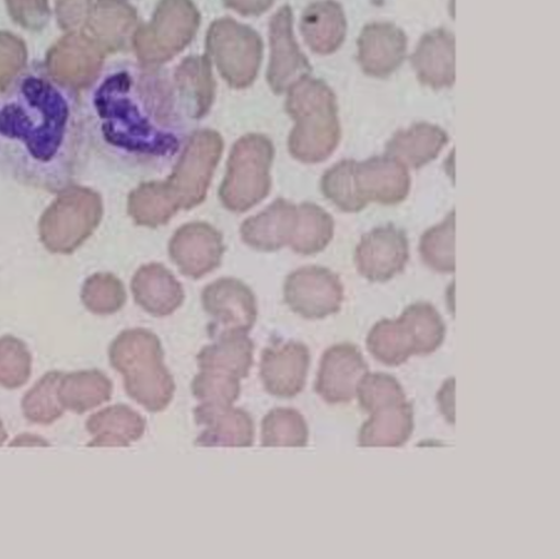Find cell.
Returning <instances> with one entry per match:
<instances>
[{
  "mask_svg": "<svg viewBox=\"0 0 560 559\" xmlns=\"http://www.w3.org/2000/svg\"><path fill=\"white\" fill-rule=\"evenodd\" d=\"M301 30L310 48L330 54L346 39L348 23L345 9L336 0H320L305 8Z\"/></svg>",
  "mask_w": 560,
  "mask_h": 559,
  "instance_id": "23",
  "label": "cell"
},
{
  "mask_svg": "<svg viewBox=\"0 0 560 559\" xmlns=\"http://www.w3.org/2000/svg\"><path fill=\"white\" fill-rule=\"evenodd\" d=\"M357 161L345 160L323 176L322 189L325 197L336 203L341 211L355 213L363 211L368 203L361 198L355 179Z\"/></svg>",
  "mask_w": 560,
  "mask_h": 559,
  "instance_id": "33",
  "label": "cell"
},
{
  "mask_svg": "<svg viewBox=\"0 0 560 559\" xmlns=\"http://www.w3.org/2000/svg\"><path fill=\"white\" fill-rule=\"evenodd\" d=\"M148 422L125 404L112 405L92 415L85 428L93 440L90 447H129L144 435Z\"/></svg>",
  "mask_w": 560,
  "mask_h": 559,
  "instance_id": "19",
  "label": "cell"
},
{
  "mask_svg": "<svg viewBox=\"0 0 560 559\" xmlns=\"http://www.w3.org/2000/svg\"><path fill=\"white\" fill-rule=\"evenodd\" d=\"M357 396L360 408L368 414L408 400L399 381L386 373H365L358 384Z\"/></svg>",
  "mask_w": 560,
  "mask_h": 559,
  "instance_id": "36",
  "label": "cell"
},
{
  "mask_svg": "<svg viewBox=\"0 0 560 559\" xmlns=\"http://www.w3.org/2000/svg\"><path fill=\"white\" fill-rule=\"evenodd\" d=\"M196 359L201 371L247 379L255 363V342L247 337V333L223 331L219 340L205 347Z\"/></svg>",
  "mask_w": 560,
  "mask_h": 559,
  "instance_id": "24",
  "label": "cell"
},
{
  "mask_svg": "<svg viewBox=\"0 0 560 559\" xmlns=\"http://www.w3.org/2000/svg\"><path fill=\"white\" fill-rule=\"evenodd\" d=\"M104 51L101 45L86 35L69 34L49 51V75L71 89L88 86L101 71Z\"/></svg>",
  "mask_w": 560,
  "mask_h": 559,
  "instance_id": "12",
  "label": "cell"
},
{
  "mask_svg": "<svg viewBox=\"0 0 560 559\" xmlns=\"http://www.w3.org/2000/svg\"><path fill=\"white\" fill-rule=\"evenodd\" d=\"M7 439L8 432L5 430L2 419H0V446H3L5 444Z\"/></svg>",
  "mask_w": 560,
  "mask_h": 559,
  "instance_id": "44",
  "label": "cell"
},
{
  "mask_svg": "<svg viewBox=\"0 0 560 559\" xmlns=\"http://www.w3.org/2000/svg\"><path fill=\"white\" fill-rule=\"evenodd\" d=\"M421 84L435 90L451 88L456 81V39L445 28L423 35L411 57Z\"/></svg>",
  "mask_w": 560,
  "mask_h": 559,
  "instance_id": "17",
  "label": "cell"
},
{
  "mask_svg": "<svg viewBox=\"0 0 560 559\" xmlns=\"http://www.w3.org/2000/svg\"><path fill=\"white\" fill-rule=\"evenodd\" d=\"M284 300L305 319H324L337 314L345 301L340 278L327 268L306 267L287 278Z\"/></svg>",
  "mask_w": 560,
  "mask_h": 559,
  "instance_id": "8",
  "label": "cell"
},
{
  "mask_svg": "<svg viewBox=\"0 0 560 559\" xmlns=\"http://www.w3.org/2000/svg\"><path fill=\"white\" fill-rule=\"evenodd\" d=\"M261 446L305 447L310 427L303 415L293 408H275L261 420Z\"/></svg>",
  "mask_w": 560,
  "mask_h": 559,
  "instance_id": "28",
  "label": "cell"
},
{
  "mask_svg": "<svg viewBox=\"0 0 560 559\" xmlns=\"http://www.w3.org/2000/svg\"><path fill=\"white\" fill-rule=\"evenodd\" d=\"M95 2L96 0H59V23L67 30L75 28V26L86 22Z\"/></svg>",
  "mask_w": 560,
  "mask_h": 559,
  "instance_id": "41",
  "label": "cell"
},
{
  "mask_svg": "<svg viewBox=\"0 0 560 559\" xmlns=\"http://www.w3.org/2000/svg\"><path fill=\"white\" fill-rule=\"evenodd\" d=\"M24 44L12 34L0 33V90H5L25 65Z\"/></svg>",
  "mask_w": 560,
  "mask_h": 559,
  "instance_id": "39",
  "label": "cell"
},
{
  "mask_svg": "<svg viewBox=\"0 0 560 559\" xmlns=\"http://www.w3.org/2000/svg\"><path fill=\"white\" fill-rule=\"evenodd\" d=\"M113 393L110 377L97 369L62 374L58 387L61 407L78 415L102 407L112 400Z\"/></svg>",
  "mask_w": 560,
  "mask_h": 559,
  "instance_id": "25",
  "label": "cell"
},
{
  "mask_svg": "<svg viewBox=\"0 0 560 559\" xmlns=\"http://www.w3.org/2000/svg\"><path fill=\"white\" fill-rule=\"evenodd\" d=\"M200 14L191 0H161L152 22L135 33L138 57L148 66L167 61L191 42Z\"/></svg>",
  "mask_w": 560,
  "mask_h": 559,
  "instance_id": "6",
  "label": "cell"
},
{
  "mask_svg": "<svg viewBox=\"0 0 560 559\" xmlns=\"http://www.w3.org/2000/svg\"><path fill=\"white\" fill-rule=\"evenodd\" d=\"M137 23V11L125 0H96L86 20L90 38L112 51L126 47Z\"/></svg>",
  "mask_w": 560,
  "mask_h": 559,
  "instance_id": "21",
  "label": "cell"
},
{
  "mask_svg": "<svg viewBox=\"0 0 560 559\" xmlns=\"http://www.w3.org/2000/svg\"><path fill=\"white\" fill-rule=\"evenodd\" d=\"M42 216L40 240L52 254L74 252L102 219V198L92 189L72 186L58 194Z\"/></svg>",
  "mask_w": 560,
  "mask_h": 559,
  "instance_id": "5",
  "label": "cell"
},
{
  "mask_svg": "<svg viewBox=\"0 0 560 559\" xmlns=\"http://www.w3.org/2000/svg\"><path fill=\"white\" fill-rule=\"evenodd\" d=\"M191 391L198 401L233 405L242 393L241 379L221 372L201 371L194 377Z\"/></svg>",
  "mask_w": 560,
  "mask_h": 559,
  "instance_id": "38",
  "label": "cell"
},
{
  "mask_svg": "<svg viewBox=\"0 0 560 559\" xmlns=\"http://www.w3.org/2000/svg\"><path fill=\"white\" fill-rule=\"evenodd\" d=\"M33 358L28 347L13 336L0 338V386L21 389L32 376Z\"/></svg>",
  "mask_w": 560,
  "mask_h": 559,
  "instance_id": "34",
  "label": "cell"
},
{
  "mask_svg": "<svg viewBox=\"0 0 560 559\" xmlns=\"http://www.w3.org/2000/svg\"><path fill=\"white\" fill-rule=\"evenodd\" d=\"M310 368V348L300 341H289L264 350L259 376L269 395L293 399L304 391Z\"/></svg>",
  "mask_w": 560,
  "mask_h": 559,
  "instance_id": "11",
  "label": "cell"
},
{
  "mask_svg": "<svg viewBox=\"0 0 560 559\" xmlns=\"http://www.w3.org/2000/svg\"><path fill=\"white\" fill-rule=\"evenodd\" d=\"M11 446H49V443L40 436L23 434L16 436Z\"/></svg>",
  "mask_w": 560,
  "mask_h": 559,
  "instance_id": "43",
  "label": "cell"
},
{
  "mask_svg": "<svg viewBox=\"0 0 560 559\" xmlns=\"http://www.w3.org/2000/svg\"><path fill=\"white\" fill-rule=\"evenodd\" d=\"M202 302L205 311L224 326L223 331L248 333L257 321L255 295L237 281L224 279L206 287Z\"/></svg>",
  "mask_w": 560,
  "mask_h": 559,
  "instance_id": "18",
  "label": "cell"
},
{
  "mask_svg": "<svg viewBox=\"0 0 560 559\" xmlns=\"http://www.w3.org/2000/svg\"><path fill=\"white\" fill-rule=\"evenodd\" d=\"M355 179L359 194L368 205L396 206L410 195L409 168L387 155L357 162Z\"/></svg>",
  "mask_w": 560,
  "mask_h": 559,
  "instance_id": "16",
  "label": "cell"
},
{
  "mask_svg": "<svg viewBox=\"0 0 560 559\" xmlns=\"http://www.w3.org/2000/svg\"><path fill=\"white\" fill-rule=\"evenodd\" d=\"M197 426L205 430L195 444L201 447H250L256 441V426L252 415L233 405L201 403L195 408Z\"/></svg>",
  "mask_w": 560,
  "mask_h": 559,
  "instance_id": "13",
  "label": "cell"
},
{
  "mask_svg": "<svg viewBox=\"0 0 560 559\" xmlns=\"http://www.w3.org/2000/svg\"><path fill=\"white\" fill-rule=\"evenodd\" d=\"M93 83L89 121L98 153L138 173H162L179 164L196 117L175 77L150 66L120 67Z\"/></svg>",
  "mask_w": 560,
  "mask_h": 559,
  "instance_id": "1",
  "label": "cell"
},
{
  "mask_svg": "<svg viewBox=\"0 0 560 559\" xmlns=\"http://www.w3.org/2000/svg\"><path fill=\"white\" fill-rule=\"evenodd\" d=\"M180 93L187 98L196 119L209 112L213 98L211 65L206 57H191L183 61L175 73Z\"/></svg>",
  "mask_w": 560,
  "mask_h": 559,
  "instance_id": "29",
  "label": "cell"
},
{
  "mask_svg": "<svg viewBox=\"0 0 560 559\" xmlns=\"http://www.w3.org/2000/svg\"><path fill=\"white\" fill-rule=\"evenodd\" d=\"M164 357L160 341L135 339L110 359L114 371L124 376L129 398L153 414L165 411L176 393L175 379L164 364Z\"/></svg>",
  "mask_w": 560,
  "mask_h": 559,
  "instance_id": "4",
  "label": "cell"
},
{
  "mask_svg": "<svg viewBox=\"0 0 560 559\" xmlns=\"http://www.w3.org/2000/svg\"><path fill=\"white\" fill-rule=\"evenodd\" d=\"M65 373L57 371L45 374L26 392L22 401L24 418L36 426H51L65 415L58 398L60 379Z\"/></svg>",
  "mask_w": 560,
  "mask_h": 559,
  "instance_id": "32",
  "label": "cell"
},
{
  "mask_svg": "<svg viewBox=\"0 0 560 559\" xmlns=\"http://www.w3.org/2000/svg\"><path fill=\"white\" fill-rule=\"evenodd\" d=\"M270 47H272V57H270L268 81L276 93H283L298 81L308 77L312 67L294 38L291 7L280 8L272 18Z\"/></svg>",
  "mask_w": 560,
  "mask_h": 559,
  "instance_id": "14",
  "label": "cell"
},
{
  "mask_svg": "<svg viewBox=\"0 0 560 559\" xmlns=\"http://www.w3.org/2000/svg\"><path fill=\"white\" fill-rule=\"evenodd\" d=\"M366 347L386 366L402 365L417 356L411 333L401 317L377 322L368 335Z\"/></svg>",
  "mask_w": 560,
  "mask_h": 559,
  "instance_id": "27",
  "label": "cell"
},
{
  "mask_svg": "<svg viewBox=\"0 0 560 559\" xmlns=\"http://www.w3.org/2000/svg\"><path fill=\"white\" fill-rule=\"evenodd\" d=\"M287 112L295 119L292 155L308 164L328 159L340 141L337 97L322 80L305 77L291 88Z\"/></svg>",
  "mask_w": 560,
  "mask_h": 559,
  "instance_id": "3",
  "label": "cell"
},
{
  "mask_svg": "<svg viewBox=\"0 0 560 559\" xmlns=\"http://www.w3.org/2000/svg\"><path fill=\"white\" fill-rule=\"evenodd\" d=\"M400 317L408 326L417 356H430L442 346L446 337V326L441 314L428 302L413 303L405 308Z\"/></svg>",
  "mask_w": 560,
  "mask_h": 559,
  "instance_id": "30",
  "label": "cell"
},
{
  "mask_svg": "<svg viewBox=\"0 0 560 559\" xmlns=\"http://www.w3.org/2000/svg\"><path fill=\"white\" fill-rule=\"evenodd\" d=\"M455 234L456 212L453 211L444 221L422 234L419 249L423 264L439 273H454Z\"/></svg>",
  "mask_w": 560,
  "mask_h": 559,
  "instance_id": "31",
  "label": "cell"
},
{
  "mask_svg": "<svg viewBox=\"0 0 560 559\" xmlns=\"http://www.w3.org/2000/svg\"><path fill=\"white\" fill-rule=\"evenodd\" d=\"M81 300L90 312L108 315L121 311L126 292L122 283L113 275H95L85 282Z\"/></svg>",
  "mask_w": 560,
  "mask_h": 559,
  "instance_id": "37",
  "label": "cell"
},
{
  "mask_svg": "<svg viewBox=\"0 0 560 559\" xmlns=\"http://www.w3.org/2000/svg\"><path fill=\"white\" fill-rule=\"evenodd\" d=\"M14 20L31 30H40L48 22V0H8Z\"/></svg>",
  "mask_w": 560,
  "mask_h": 559,
  "instance_id": "40",
  "label": "cell"
},
{
  "mask_svg": "<svg viewBox=\"0 0 560 559\" xmlns=\"http://www.w3.org/2000/svg\"><path fill=\"white\" fill-rule=\"evenodd\" d=\"M408 54V35L394 23L373 22L358 39V61L364 73L386 79L402 66Z\"/></svg>",
  "mask_w": 560,
  "mask_h": 559,
  "instance_id": "15",
  "label": "cell"
},
{
  "mask_svg": "<svg viewBox=\"0 0 560 559\" xmlns=\"http://www.w3.org/2000/svg\"><path fill=\"white\" fill-rule=\"evenodd\" d=\"M450 137L438 125L417 123L397 131L386 143L385 155L400 161L408 168L420 170L440 156Z\"/></svg>",
  "mask_w": 560,
  "mask_h": 559,
  "instance_id": "20",
  "label": "cell"
},
{
  "mask_svg": "<svg viewBox=\"0 0 560 559\" xmlns=\"http://www.w3.org/2000/svg\"><path fill=\"white\" fill-rule=\"evenodd\" d=\"M158 268V266L141 268L133 277L132 293L135 302L143 311L155 317H166L183 304L185 295L183 287L175 281V278L160 273Z\"/></svg>",
  "mask_w": 560,
  "mask_h": 559,
  "instance_id": "26",
  "label": "cell"
},
{
  "mask_svg": "<svg viewBox=\"0 0 560 559\" xmlns=\"http://www.w3.org/2000/svg\"><path fill=\"white\" fill-rule=\"evenodd\" d=\"M224 2L242 14H259L267 11L273 0H224Z\"/></svg>",
  "mask_w": 560,
  "mask_h": 559,
  "instance_id": "42",
  "label": "cell"
},
{
  "mask_svg": "<svg viewBox=\"0 0 560 559\" xmlns=\"http://www.w3.org/2000/svg\"><path fill=\"white\" fill-rule=\"evenodd\" d=\"M207 47L222 75L233 86H246L257 74L261 57L258 34L236 21L224 18L212 24Z\"/></svg>",
  "mask_w": 560,
  "mask_h": 559,
  "instance_id": "7",
  "label": "cell"
},
{
  "mask_svg": "<svg viewBox=\"0 0 560 559\" xmlns=\"http://www.w3.org/2000/svg\"><path fill=\"white\" fill-rule=\"evenodd\" d=\"M410 259L408 234L394 224L374 229L355 251L358 272L370 282H387L404 272Z\"/></svg>",
  "mask_w": 560,
  "mask_h": 559,
  "instance_id": "9",
  "label": "cell"
},
{
  "mask_svg": "<svg viewBox=\"0 0 560 559\" xmlns=\"http://www.w3.org/2000/svg\"><path fill=\"white\" fill-rule=\"evenodd\" d=\"M413 407L408 400L387 405L370 414L360 428L358 444L361 447H401L413 432Z\"/></svg>",
  "mask_w": 560,
  "mask_h": 559,
  "instance_id": "22",
  "label": "cell"
},
{
  "mask_svg": "<svg viewBox=\"0 0 560 559\" xmlns=\"http://www.w3.org/2000/svg\"><path fill=\"white\" fill-rule=\"evenodd\" d=\"M302 220L294 240V251L303 255H313L327 247L332 238L334 222L331 216L320 207L304 203Z\"/></svg>",
  "mask_w": 560,
  "mask_h": 559,
  "instance_id": "35",
  "label": "cell"
},
{
  "mask_svg": "<svg viewBox=\"0 0 560 559\" xmlns=\"http://www.w3.org/2000/svg\"><path fill=\"white\" fill-rule=\"evenodd\" d=\"M369 372L361 350L351 342H341L324 351L315 393L330 405L350 403L357 396L360 379Z\"/></svg>",
  "mask_w": 560,
  "mask_h": 559,
  "instance_id": "10",
  "label": "cell"
},
{
  "mask_svg": "<svg viewBox=\"0 0 560 559\" xmlns=\"http://www.w3.org/2000/svg\"><path fill=\"white\" fill-rule=\"evenodd\" d=\"M70 90L30 74L0 102V170L15 183L58 195L83 173L85 132Z\"/></svg>",
  "mask_w": 560,
  "mask_h": 559,
  "instance_id": "2",
  "label": "cell"
}]
</instances>
